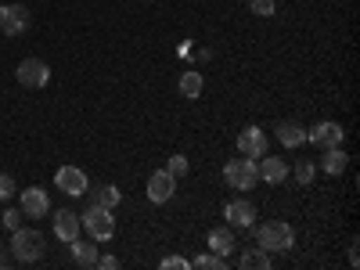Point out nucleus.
I'll list each match as a JSON object with an SVG mask.
<instances>
[{
	"instance_id": "nucleus-1",
	"label": "nucleus",
	"mask_w": 360,
	"mask_h": 270,
	"mask_svg": "<svg viewBox=\"0 0 360 270\" xmlns=\"http://www.w3.org/2000/svg\"><path fill=\"white\" fill-rule=\"evenodd\" d=\"M8 249H11V259H18V263H40L47 252V238L37 227H18V231H11Z\"/></svg>"
},
{
	"instance_id": "nucleus-2",
	"label": "nucleus",
	"mask_w": 360,
	"mask_h": 270,
	"mask_svg": "<svg viewBox=\"0 0 360 270\" xmlns=\"http://www.w3.org/2000/svg\"><path fill=\"white\" fill-rule=\"evenodd\" d=\"M256 245H259L263 252H292L295 231H292V224H285V220H263V224L256 227Z\"/></svg>"
},
{
	"instance_id": "nucleus-3",
	"label": "nucleus",
	"mask_w": 360,
	"mask_h": 270,
	"mask_svg": "<svg viewBox=\"0 0 360 270\" xmlns=\"http://www.w3.org/2000/svg\"><path fill=\"white\" fill-rule=\"evenodd\" d=\"M224 180H227V188L234 191H252L259 184V162L249 159V155H238L224 166Z\"/></svg>"
},
{
	"instance_id": "nucleus-4",
	"label": "nucleus",
	"mask_w": 360,
	"mask_h": 270,
	"mask_svg": "<svg viewBox=\"0 0 360 270\" xmlns=\"http://www.w3.org/2000/svg\"><path fill=\"white\" fill-rule=\"evenodd\" d=\"M79 227L94 238V242H112L115 217H112V209H105V205H86L83 217H79Z\"/></svg>"
},
{
	"instance_id": "nucleus-5",
	"label": "nucleus",
	"mask_w": 360,
	"mask_h": 270,
	"mask_svg": "<svg viewBox=\"0 0 360 270\" xmlns=\"http://www.w3.org/2000/svg\"><path fill=\"white\" fill-rule=\"evenodd\" d=\"M15 76H18V83L29 86V90H44V86L51 83V65L40 62V58H22L18 69H15Z\"/></svg>"
},
{
	"instance_id": "nucleus-6",
	"label": "nucleus",
	"mask_w": 360,
	"mask_h": 270,
	"mask_svg": "<svg viewBox=\"0 0 360 270\" xmlns=\"http://www.w3.org/2000/svg\"><path fill=\"white\" fill-rule=\"evenodd\" d=\"M54 184H58V191H65V195L79 198V195H86L90 180H86V173H83L79 166H62V169L54 173Z\"/></svg>"
},
{
	"instance_id": "nucleus-7",
	"label": "nucleus",
	"mask_w": 360,
	"mask_h": 270,
	"mask_svg": "<svg viewBox=\"0 0 360 270\" xmlns=\"http://www.w3.org/2000/svg\"><path fill=\"white\" fill-rule=\"evenodd\" d=\"M29 29V11L22 4H4L0 8V33L4 37H22Z\"/></svg>"
},
{
	"instance_id": "nucleus-8",
	"label": "nucleus",
	"mask_w": 360,
	"mask_h": 270,
	"mask_svg": "<svg viewBox=\"0 0 360 270\" xmlns=\"http://www.w3.org/2000/svg\"><path fill=\"white\" fill-rule=\"evenodd\" d=\"M22 213H25L29 220L51 217V195H47L44 188H25V191H22Z\"/></svg>"
},
{
	"instance_id": "nucleus-9",
	"label": "nucleus",
	"mask_w": 360,
	"mask_h": 270,
	"mask_svg": "<svg viewBox=\"0 0 360 270\" xmlns=\"http://www.w3.org/2000/svg\"><path fill=\"white\" fill-rule=\"evenodd\" d=\"M224 220H227V227H252L256 224V205L249 198H231L224 205Z\"/></svg>"
},
{
	"instance_id": "nucleus-10",
	"label": "nucleus",
	"mask_w": 360,
	"mask_h": 270,
	"mask_svg": "<svg viewBox=\"0 0 360 270\" xmlns=\"http://www.w3.org/2000/svg\"><path fill=\"white\" fill-rule=\"evenodd\" d=\"M173 195H176V180H173L166 169H155L152 176H148V202L166 205Z\"/></svg>"
},
{
	"instance_id": "nucleus-11",
	"label": "nucleus",
	"mask_w": 360,
	"mask_h": 270,
	"mask_svg": "<svg viewBox=\"0 0 360 270\" xmlns=\"http://www.w3.org/2000/svg\"><path fill=\"white\" fill-rule=\"evenodd\" d=\"M266 148H270V141H266V134L259 127H245L242 134H238V152L249 155V159H263Z\"/></svg>"
},
{
	"instance_id": "nucleus-12",
	"label": "nucleus",
	"mask_w": 360,
	"mask_h": 270,
	"mask_svg": "<svg viewBox=\"0 0 360 270\" xmlns=\"http://www.w3.org/2000/svg\"><path fill=\"white\" fill-rule=\"evenodd\" d=\"M307 141L314 144V148H339L342 144V127L339 123H332V119H324V123H317L314 130H307Z\"/></svg>"
},
{
	"instance_id": "nucleus-13",
	"label": "nucleus",
	"mask_w": 360,
	"mask_h": 270,
	"mask_svg": "<svg viewBox=\"0 0 360 270\" xmlns=\"http://www.w3.org/2000/svg\"><path fill=\"white\" fill-rule=\"evenodd\" d=\"M274 137H278L281 148L295 152V148H303V144H307V127H303V123H295V119H281V123L274 127Z\"/></svg>"
},
{
	"instance_id": "nucleus-14",
	"label": "nucleus",
	"mask_w": 360,
	"mask_h": 270,
	"mask_svg": "<svg viewBox=\"0 0 360 270\" xmlns=\"http://www.w3.org/2000/svg\"><path fill=\"white\" fill-rule=\"evenodd\" d=\"M54 238L58 242L79 238V213H72V209H54Z\"/></svg>"
},
{
	"instance_id": "nucleus-15",
	"label": "nucleus",
	"mask_w": 360,
	"mask_h": 270,
	"mask_svg": "<svg viewBox=\"0 0 360 270\" xmlns=\"http://www.w3.org/2000/svg\"><path fill=\"white\" fill-rule=\"evenodd\" d=\"M259 180H266V184H285V180H288V162L278 159V155H263Z\"/></svg>"
},
{
	"instance_id": "nucleus-16",
	"label": "nucleus",
	"mask_w": 360,
	"mask_h": 270,
	"mask_svg": "<svg viewBox=\"0 0 360 270\" xmlns=\"http://www.w3.org/2000/svg\"><path fill=\"white\" fill-rule=\"evenodd\" d=\"M234 249H238V242H234V227H213V231H209V252L231 256Z\"/></svg>"
},
{
	"instance_id": "nucleus-17",
	"label": "nucleus",
	"mask_w": 360,
	"mask_h": 270,
	"mask_svg": "<svg viewBox=\"0 0 360 270\" xmlns=\"http://www.w3.org/2000/svg\"><path fill=\"white\" fill-rule=\"evenodd\" d=\"M346 166H349V155L342 152V144H339V148H324V155H321V169H324L328 176H342V173H346Z\"/></svg>"
},
{
	"instance_id": "nucleus-18",
	"label": "nucleus",
	"mask_w": 360,
	"mask_h": 270,
	"mask_svg": "<svg viewBox=\"0 0 360 270\" xmlns=\"http://www.w3.org/2000/svg\"><path fill=\"white\" fill-rule=\"evenodd\" d=\"M69 249H72V259L76 263L94 266V259H98V242H94V238H72Z\"/></svg>"
},
{
	"instance_id": "nucleus-19",
	"label": "nucleus",
	"mask_w": 360,
	"mask_h": 270,
	"mask_svg": "<svg viewBox=\"0 0 360 270\" xmlns=\"http://www.w3.org/2000/svg\"><path fill=\"white\" fill-rule=\"evenodd\" d=\"M86 195H90V205H105V209H115L119 202H123V191H119L115 184H101L94 191L86 188Z\"/></svg>"
},
{
	"instance_id": "nucleus-20",
	"label": "nucleus",
	"mask_w": 360,
	"mask_h": 270,
	"mask_svg": "<svg viewBox=\"0 0 360 270\" xmlns=\"http://www.w3.org/2000/svg\"><path fill=\"white\" fill-rule=\"evenodd\" d=\"M176 86H180V94H184V98L195 101V98H202V86L205 83H202V72L198 69H188V72H180V83Z\"/></svg>"
},
{
	"instance_id": "nucleus-21",
	"label": "nucleus",
	"mask_w": 360,
	"mask_h": 270,
	"mask_svg": "<svg viewBox=\"0 0 360 270\" xmlns=\"http://www.w3.org/2000/svg\"><path fill=\"white\" fill-rule=\"evenodd\" d=\"M238 263H242V270H270V252H263L256 245V249H245Z\"/></svg>"
},
{
	"instance_id": "nucleus-22",
	"label": "nucleus",
	"mask_w": 360,
	"mask_h": 270,
	"mask_svg": "<svg viewBox=\"0 0 360 270\" xmlns=\"http://www.w3.org/2000/svg\"><path fill=\"white\" fill-rule=\"evenodd\" d=\"M292 173H295V184H314V176H317V166H314L310 159H299V162L292 166Z\"/></svg>"
},
{
	"instance_id": "nucleus-23",
	"label": "nucleus",
	"mask_w": 360,
	"mask_h": 270,
	"mask_svg": "<svg viewBox=\"0 0 360 270\" xmlns=\"http://www.w3.org/2000/svg\"><path fill=\"white\" fill-rule=\"evenodd\" d=\"M173 180H184L188 176V169H191V162H188V155H169V162L162 166Z\"/></svg>"
},
{
	"instance_id": "nucleus-24",
	"label": "nucleus",
	"mask_w": 360,
	"mask_h": 270,
	"mask_svg": "<svg viewBox=\"0 0 360 270\" xmlns=\"http://www.w3.org/2000/svg\"><path fill=\"white\" fill-rule=\"evenodd\" d=\"M202 266V270H227V256H217V252H205V256H195L191 270Z\"/></svg>"
},
{
	"instance_id": "nucleus-25",
	"label": "nucleus",
	"mask_w": 360,
	"mask_h": 270,
	"mask_svg": "<svg viewBox=\"0 0 360 270\" xmlns=\"http://www.w3.org/2000/svg\"><path fill=\"white\" fill-rule=\"evenodd\" d=\"M249 11L256 18H274L278 15V0H249Z\"/></svg>"
},
{
	"instance_id": "nucleus-26",
	"label": "nucleus",
	"mask_w": 360,
	"mask_h": 270,
	"mask_svg": "<svg viewBox=\"0 0 360 270\" xmlns=\"http://www.w3.org/2000/svg\"><path fill=\"white\" fill-rule=\"evenodd\" d=\"M15 176L11 173H0V202H8V198H15Z\"/></svg>"
},
{
	"instance_id": "nucleus-27",
	"label": "nucleus",
	"mask_w": 360,
	"mask_h": 270,
	"mask_svg": "<svg viewBox=\"0 0 360 270\" xmlns=\"http://www.w3.org/2000/svg\"><path fill=\"white\" fill-rule=\"evenodd\" d=\"M159 266L162 270H191V259H184V256H162Z\"/></svg>"
},
{
	"instance_id": "nucleus-28",
	"label": "nucleus",
	"mask_w": 360,
	"mask_h": 270,
	"mask_svg": "<svg viewBox=\"0 0 360 270\" xmlns=\"http://www.w3.org/2000/svg\"><path fill=\"white\" fill-rule=\"evenodd\" d=\"M22 217H25L22 209H8V213H4V227H8V231H18V227H22Z\"/></svg>"
},
{
	"instance_id": "nucleus-29",
	"label": "nucleus",
	"mask_w": 360,
	"mask_h": 270,
	"mask_svg": "<svg viewBox=\"0 0 360 270\" xmlns=\"http://www.w3.org/2000/svg\"><path fill=\"white\" fill-rule=\"evenodd\" d=\"M94 266H101V270H119V259H115V256H101V252H98Z\"/></svg>"
},
{
	"instance_id": "nucleus-30",
	"label": "nucleus",
	"mask_w": 360,
	"mask_h": 270,
	"mask_svg": "<svg viewBox=\"0 0 360 270\" xmlns=\"http://www.w3.org/2000/svg\"><path fill=\"white\" fill-rule=\"evenodd\" d=\"M8 259H11V249H8V245H0V266H8Z\"/></svg>"
},
{
	"instance_id": "nucleus-31",
	"label": "nucleus",
	"mask_w": 360,
	"mask_h": 270,
	"mask_svg": "<svg viewBox=\"0 0 360 270\" xmlns=\"http://www.w3.org/2000/svg\"><path fill=\"white\" fill-rule=\"evenodd\" d=\"M360 263V256H356V242H349V266H356Z\"/></svg>"
}]
</instances>
